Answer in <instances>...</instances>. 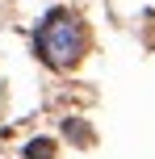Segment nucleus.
<instances>
[{
  "label": "nucleus",
  "instance_id": "2",
  "mask_svg": "<svg viewBox=\"0 0 155 159\" xmlns=\"http://www.w3.org/2000/svg\"><path fill=\"white\" fill-rule=\"evenodd\" d=\"M55 155V147H50V138H34L30 147H25V159H50Z\"/></svg>",
  "mask_w": 155,
  "mask_h": 159
},
{
  "label": "nucleus",
  "instance_id": "1",
  "mask_svg": "<svg viewBox=\"0 0 155 159\" xmlns=\"http://www.w3.org/2000/svg\"><path fill=\"white\" fill-rule=\"evenodd\" d=\"M34 46H38V55L46 59L50 67H71L75 59L84 55V46H88V30H84V21L75 13L55 8V13L38 25Z\"/></svg>",
  "mask_w": 155,
  "mask_h": 159
}]
</instances>
